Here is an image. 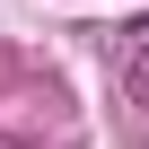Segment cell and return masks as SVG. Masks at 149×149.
<instances>
[{"instance_id": "6da1fadb", "label": "cell", "mask_w": 149, "mask_h": 149, "mask_svg": "<svg viewBox=\"0 0 149 149\" xmlns=\"http://www.w3.org/2000/svg\"><path fill=\"white\" fill-rule=\"evenodd\" d=\"M123 97H132V105H149V44H132V53H123Z\"/></svg>"}]
</instances>
